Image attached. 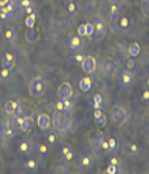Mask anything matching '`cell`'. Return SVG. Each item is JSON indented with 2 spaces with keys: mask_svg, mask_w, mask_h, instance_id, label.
<instances>
[{
  "mask_svg": "<svg viewBox=\"0 0 149 174\" xmlns=\"http://www.w3.org/2000/svg\"><path fill=\"white\" fill-rule=\"evenodd\" d=\"M94 122H95V125H96V127L98 128H103V127H106L107 126V122H108V119H107V116L103 114L100 118H98V119H95L94 120Z\"/></svg>",
  "mask_w": 149,
  "mask_h": 174,
  "instance_id": "obj_26",
  "label": "cell"
},
{
  "mask_svg": "<svg viewBox=\"0 0 149 174\" xmlns=\"http://www.w3.org/2000/svg\"><path fill=\"white\" fill-rule=\"evenodd\" d=\"M11 126L9 125V122H7V121H5V122H2V125H1V128H2L3 131H6L8 128H10Z\"/></svg>",
  "mask_w": 149,
  "mask_h": 174,
  "instance_id": "obj_52",
  "label": "cell"
},
{
  "mask_svg": "<svg viewBox=\"0 0 149 174\" xmlns=\"http://www.w3.org/2000/svg\"><path fill=\"white\" fill-rule=\"evenodd\" d=\"M93 108H94V109H102V108H103V103L93 102Z\"/></svg>",
  "mask_w": 149,
  "mask_h": 174,
  "instance_id": "obj_53",
  "label": "cell"
},
{
  "mask_svg": "<svg viewBox=\"0 0 149 174\" xmlns=\"http://www.w3.org/2000/svg\"><path fill=\"white\" fill-rule=\"evenodd\" d=\"M67 11L70 14H74L75 11H76V6H75V3H73V2L67 3Z\"/></svg>",
  "mask_w": 149,
  "mask_h": 174,
  "instance_id": "obj_44",
  "label": "cell"
},
{
  "mask_svg": "<svg viewBox=\"0 0 149 174\" xmlns=\"http://www.w3.org/2000/svg\"><path fill=\"white\" fill-rule=\"evenodd\" d=\"M25 166L27 168L28 171H31V172H36L38 168V162L34 159H28L25 163Z\"/></svg>",
  "mask_w": 149,
  "mask_h": 174,
  "instance_id": "obj_19",
  "label": "cell"
},
{
  "mask_svg": "<svg viewBox=\"0 0 149 174\" xmlns=\"http://www.w3.org/2000/svg\"><path fill=\"white\" fill-rule=\"evenodd\" d=\"M120 11V6L117 2H112L110 5V14L111 15H118Z\"/></svg>",
  "mask_w": 149,
  "mask_h": 174,
  "instance_id": "obj_33",
  "label": "cell"
},
{
  "mask_svg": "<svg viewBox=\"0 0 149 174\" xmlns=\"http://www.w3.org/2000/svg\"><path fill=\"white\" fill-rule=\"evenodd\" d=\"M128 146H129V151H130L131 154L138 155V154L140 153V145L138 144L137 140H131Z\"/></svg>",
  "mask_w": 149,
  "mask_h": 174,
  "instance_id": "obj_22",
  "label": "cell"
},
{
  "mask_svg": "<svg viewBox=\"0 0 149 174\" xmlns=\"http://www.w3.org/2000/svg\"><path fill=\"white\" fill-rule=\"evenodd\" d=\"M35 23H36V15H35V13L30 14V15H27V17L25 19V25L28 28H34Z\"/></svg>",
  "mask_w": 149,
  "mask_h": 174,
  "instance_id": "obj_24",
  "label": "cell"
},
{
  "mask_svg": "<svg viewBox=\"0 0 149 174\" xmlns=\"http://www.w3.org/2000/svg\"><path fill=\"white\" fill-rule=\"evenodd\" d=\"M141 13L145 17L149 18V3L148 2H143L141 5Z\"/></svg>",
  "mask_w": 149,
  "mask_h": 174,
  "instance_id": "obj_37",
  "label": "cell"
},
{
  "mask_svg": "<svg viewBox=\"0 0 149 174\" xmlns=\"http://www.w3.org/2000/svg\"><path fill=\"white\" fill-rule=\"evenodd\" d=\"M117 70V62H115L113 59H107L103 63V72L106 73L107 75H111L113 74Z\"/></svg>",
  "mask_w": 149,
  "mask_h": 174,
  "instance_id": "obj_11",
  "label": "cell"
},
{
  "mask_svg": "<svg viewBox=\"0 0 149 174\" xmlns=\"http://www.w3.org/2000/svg\"><path fill=\"white\" fill-rule=\"evenodd\" d=\"M1 170H2V161L0 159V172H1Z\"/></svg>",
  "mask_w": 149,
  "mask_h": 174,
  "instance_id": "obj_54",
  "label": "cell"
},
{
  "mask_svg": "<svg viewBox=\"0 0 149 174\" xmlns=\"http://www.w3.org/2000/svg\"><path fill=\"white\" fill-rule=\"evenodd\" d=\"M118 166L117 165H113V164H109L108 168H107V173L108 174H115L117 171H118Z\"/></svg>",
  "mask_w": 149,
  "mask_h": 174,
  "instance_id": "obj_40",
  "label": "cell"
},
{
  "mask_svg": "<svg viewBox=\"0 0 149 174\" xmlns=\"http://www.w3.org/2000/svg\"><path fill=\"white\" fill-rule=\"evenodd\" d=\"M78 34L80 36H87V29H85V24H82V25L79 26L78 28Z\"/></svg>",
  "mask_w": 149,
  "mask_h": 174,
  "instance_id": "obj_42",
  "label": "cell"
},
{
  "mask_svg": "<svg viewBox=\"0 0 149 174\" xmlns=\"http://www.w3.org/2000/svg\"><path fill=\"white\" fill-rule=\"evenodd\" d=\"M15 1H16V0H9L10 3H15Z\"/></svg>",
  "mask_w": 149,
  "mask_h": 174,
  "instance_id": "obj_56",
  "label": "cell"
},
{
  "mask_svg": "<svg viewBox=\"0 0 149 174\" xmlns=\"http://www.w3.org/2000/svg\"><path fill=\"white\" fill-rule=\"evenodd\" d=\"M19 128L22 129L24 133H28V131L30 130L31 128V118L29 116H25V121H24V124L22 126H19Z\"/></svg>",
  "mask_w": 149,
  "mask_h": 174,
  "instance_id": "obj_23",
  "label": "cell"
},
{
  "mask_svg": "<svg viewBox=\"0 0 149 174\" xmlns=\"http://www.w3.org/2000/svg\"><path fill=\"white\" fill-rule=\"evenodd\" d=\"M93 102H98V103H103V97L101 94H95L93 98Z\"/></svg>",
  "mask_w": 149,
  "mask_h": 174,
  "instance_id": "obj_49",
  "label": "cell"
},
{
  "mask_svg": "<svg viewBox=\"0 0 149 174\" xmlns=\"http://www.w3.org/2000/svg\"><path fill=\"white\" fill-rule=\"evenodd\" d=\"M45 92V84L39 77L35 78L29 84V93L35 98H39Z\"/></svg>",
  "mask_w": 149,
  "mask_h": 174,
  "instance_id": "obj_4",
  "label": "cell"
},
{
  "mask_svg": "<svg viewBox=\"0 0 149 174\" xmlns=\"http://www.w3.org/2000/svg\"><path fill=\"white\" fill-rule=\"evenodd\" d=\"M45 138H46V142L50 145H54V144L57 143V135L54 133V131H48L45 135Z\"/></svg>",
  "mask_w": 149,
  "mask_h": 174,
  "instance_id": "obj_25",
  "label": "cell"
},
{
  "mask_svg": "<svg viewBox=\"0 0 149 174\" xmlns=\"http://www.w3.org/2000/svg\"><path fill=\"white\" fill-rule=\"evenodd\" d=\"M0 75L2 77L3 79L9 78L10 75V68H1V71H0Z\"/></svg>",
  "mask_w": 149,
  "mask_h": 174,
  "instance_id": "obj_41",
  "label": "cell"
},
{
  "mask_svg": "<svg viewBox=\"0 0 149 174\" xmlns=\"http://www.w3.org/2000/svg\"><path fill=\"white\" fill-rule=\"evenodd\" d=\"M82 44V39L78 36H73V37L70 39V47H71L73 51H76L80 48Z\"/></svg>",
  "mask_w": 149,
  "mask_h": 174,
  "instance_id": "obj_20",
  "label": "cell"
},
{
  "mask_svg": "<svg viewBox=\"0 0 149 174\" xmlns=\"http://www.w3.org/2000/svg\"><path fill=\"white\" fill-rule=\"evenodd\" d=\"M5 37L8 42H11V40L15 39L16 37V31L13 29V28H9V29H7L6 33H5Z\"/></svg>",
  "mask_w": 149,
  "mask_h": 174,
  "instance_id": "obj_27",
  "label": "cell"
},
{
  "mask_svg": "<svg viewBox=\"0 0 149 174\" xmlns=\"http://www.w3.org/2000/svg\"><path fill=\"white\" fill-rule=\"evenodd\" d=\"M141 99L143 101H149V89H145L141 93Z\"/></svg>",
  "mask_w": 149,
  "mask_h": 174,
  "instance_id": "obj_46",
  "label": "cell"
},
{
  "mask_svg": "<svg viewBox=\"0 0 149 174\" xmlns=\"http://www.w3.org/2000/svg\"><path fill=\"white\" fill-rule=\"evenodd\" d=\"M80 164H81L82 168H90L93 166L94 164V160L93 157L89 154H85V155L81 156V160H80Z\"/></svg>",
  "mask_w": 149,
  "mask_h": 174,
  "instance_id": "obj_15",
  "label": "cell"
},
{
  "mask_svg": "<svg viewBox=\"0 0 149 174\" xmlns=\"http://www.w3.org/2000/svg\"><path fill=\"white\" fill-rule=\"evenodd\" d=\"M1 8H2V7H1V6H0V11H1Z\"/></svg>",
  "mask_w": 149,
  "mask_h": 174,
  "instance_id": "obj_59",
  "label": "cell"
},
{
  "mask_svg": "<svg viewBox=\"0 0 149 174\" xmlns=\"http://www.w3.org/2000/svg\"><path fill=\"white\" fill-rule=\"evenodd\" d=\"M58 97L61 99L65 100V99H71L72 96H73V88H72V84L70 82H63L61 85H59L58 90Z\"/></svg>",
  "mask_w": 149,
  "mask_h": 174,
  "instance_id": "obj_6",
  "label": "cell"
},
{
  "mask_svg": "<svg viewBox=\"0 0 149 174\" xmlns=\"http://www.w3.org/2000/svg\"><path fill=\"white\" fill-rule=\"evenodd\" d=\"M61 154L64 157V160H66L67 162H71L72 160L74 159V151L72 149V147L70 146H64L61 151Z\"/></svg>",
  "mask_w": 149,
  "mask_h": 174,
  "instance_id": "obj_16",
  "label": "cell"
},
{
  "mask_svg": "<svg viewBox=\"0 0 149 174\" xmlns=\"http://www.w3.org/2000/svg\"><path fill=\"white\" fill-rule=\"evenodd\" d=\"M135 79L134 72L130 71V70H124L120 73V77H119V83L121 84V87L127 88L129 85L132 84Z\"/></svg>",
  "mask_w": 149,
  "mask_h": 174,
  "instance_id": "obj_8",
  "label": "cell"
},
{
  "mask_svg": "<svg viewBox=\"0 0 149 174\" xmlns=\"http://www.w3.org/2000/svg\"><path fill=\"white\" fill-rule=\"evenodd\" d=\"M102 115H103L102 109H94V111H93V117H94V119L100 118V117H101Z\"/></svg>",
  "mask_w": 149,
  "mask_h": 174,
  "instance_id": "obj_47",
  "label": "cell"
},
{
  "mask_svg": "<svg viewBox=\"0 0 149 174\" xmlns=\"http://www.w3.org/2000/svg\"><path fill=\"white\" fill-rule=\"evenodd\" d=\"M85 29H87V36L91 37L94 33V26H93V24H92V22H87V24H85Z\"/></svg>",
  "mask_w": 149,
  "mask_h": 174,
  "instance_id": "obj_32",
  "label": "cell"
},
{
  "mask_svg": "<svg viewBox=\"0 0 149 174\" xmlns=\"http://www.w3.org/2000/svg\"><path fill=\"white\" fill-rule=\"evenodd\" d=\"M82 70H83L87 74H91L95 71L96 68V61L93 56H85L83 62L81 63Z\"/></svg>",
  "mask_w": 149,
  "mask_h": 174,
  "instance_id": "obj_7",
  "label": "cell"
},
{
  "mask_svg": "<svg viewBox=\"0 0 149 174\" xmlns=\"http://www.w3.org/2000/svg\"><path fill=\"white\" fill-rule=\"evenodd\" d=\"M19 151H20L22 154H25V155H29L31 153L30 144L28 143L27 140H22V142L19 143Z\"/></svg>",
  "mask_w": 149,
  "mask_h": 174,
  "instance_id": "obj_18",
  "label": "cell"
},
{
  "mask_svg": "<svg viewBox=\"0 0 149 174\" xmlns=\"http://www.w3.org/2000/svg\"><path fill=\"white\" fill-rule=\"evenodd\" d=\"M15 54L11 53V52H6L3 57L1 59V66L2 68H8L11 70L14 68V65H15Z\"/></svg>",
  "mask_w": 149,
  "mask_h": 174,
  "instance_id": "obj_10",
  "label": "cell"
},
{
  "mask_svg": "<svg viewBox=\"0 0 149 174\" xmlns=\"http://www.w3.org/2000/svg\"><path fill=\"white\" fill-rule=\"evenodd\" d=\"M92 85H93V79L91 78V77H84L79 82V87H80L81 91H83V92L90 91Z\"/></svg>",
  "mask_w": 149,
  "mask_h": 174,
  "instance_id": "obj_13",
  "label": "cell"
},
{
  "mask_svg": "<svg viewBox=\"0 0 149 174\" xmlns=\"http://www.w3.org/2000/svg\"><path fill=\"white\" fill-rule=\"evenodd\" d=\"M100 147H102V149H104V151H110L108 139H104V138H103L102 143H101V146H100Z\"/></svg>",
  "mask_w": 149,
  "mask_h": 174,
  "instance_id": "obj_48",
  "label": "cell"
},
{
  "mask_svg": "<svg viewBox=\"0 0 149 174\" xmlns=\"http://www.w3.org/2000/svg\"><path fill=\"white\" fill-rule=\"evenodd\" d=\"M108 142H109L110 151H112V152L117 151V148H118V142H117V139H115V137H110L108 139Z\"/></svg>",
  "mask_w": 149,
  "mask_h": 174,
  "instance_id": "obj_29",
  "label": "cell"
},
{
  "mask_svg": "<svg viewBox=\"0 0 149 174\" xmlns=\"http://www.w3.org/2000/svg\"><path fill=\"white\" fill-rule=\"evenodd\" d=\"M16 134H17V131H16V127H14V126H11L10 128H8L6 131H3V135L7 136V137L16 136Z\"/></svg>",
  "mask_w": 149,
  "mask_h": 174,
  "instance_id": "obj_35",
  "label": "cell"
},
{
  "mask_svg": "<svg viewBox=\"0 0 149 174\" xmlns=\"http://www.w3.org/2000/svg\"><path fill=\"white\" fill-rule=\"evenodd\" d=\"M11 15H13V14L8 11V9L6 8V6L1 8V11H0V19H2V20H7V19L9 18Z\"/></svg>",
  "mask_w": 149,
  "mask_h": 174,
  "instance_id": "obj_31",
  "label": "cell"
},
{
  "mask_svg": "<svg viewBox=\"0 0 149 174\" xmlns=\"http://www.w3.org/2000/svg\"><path fill=\"white\" fill-rule=\"evenodd\" d=\"M109 164H113V165H117L119 166L120 165V160L118 159V156H111L110 159H109Z\"/></svg>",
  "mask_w": 149,
  "mask_h": 174,
  "instance_id": "obj_43",
  "label": "cell"
},
{
  "mask_svg": "<svg viewBox=\"0 0 149 174\" xmlns=\"http://www.w3.org/2000/svg\"><path fill=\"white\" fill-rule=\"evenodd\" d=\"M119 17L118 15H111L110 17V22H109V28L110 31L113 33V34H121L122 33V27L120 26V23H119Z\"/></svg>",
  "mask_w": 149,
  "mask_h": 174,
  "instance_id": "obj_9",
  "label": "cell"
},
{
  "mask_svg": "<svg viewBox=\"0 0 149 174\" xmlns=\"http://www.w3.org/2000/svg\"><path fill=\"white\" fill-rule=\"evenodd\" d=\"M24 13H25L26 15H30V14L34 13V5H31V6L27 7V8L24 10Z\"/></svg>",
  "mask_w": 149,
  "mask_h": 174,
  "instance_id": "obj_50",
  "label": "cell"
},
{
  "mask_svg": "<svg viewBox=\"0 0 149 174\" xmlns=\"http://www.w3.org/2000/svg\"><path fill=\"white\" fill-rule=\"evenodd\" d=\"M37 125H38V127L41 128V129H43V130L48 129L50 125V117L47 115L46 112L41 114L37 118Z\"/></svg>",
  "mask_w": 149,
  "mask_h": 174,
  "instance_id": "obj_12",
  "label": "cell"
},
{
  "mask_svg": "<svg viewBox=\"0 0 149 174\" xmlns=\"http://www.w3.org/2000/svg\"><path fill=\"white\" fill-rule=\"evenodd\" d=\"M0 42H1V39H0Z\"/></svg>",
  "mask_w": 149,
  "mask_h": 174,
  "instance_id": "obj_60",
  "label": "cell"
},
{
  "mask_svg": "<svg viewBox=\"0 0 149 174\" xmlns=\"http://www.w3.org/2000/svg\"><path fill=\"white\" fill-rule=\"evenodd\" d=\"M128 52H129V54H130L131 56H134L135 57V56H137L140 53V45L137 43V42L130 44L129 47H128Z\"/></svg>",
  "mask_w": 149,
  "mask_h": 174,
  "instance_id": "obj_21",
  "label": "cell"
},
{
  "mask_svg": "<svg viewBox=\"0 0 149 174\" xmlns=\"http://www.w3.org/2000/svg\"><path fill=\"white\" fill-rule=\"evenodd\" d=\"M6 8L8 9V11L9 13H11L13 14L14 13V9H15V3H10V2H8L6 5Z\"/></svg>",
  "mask_w": 149,
  "mask_h": 174,
  "instance_id": "obj_51",
  "label": "cell"
},
{
  "mask_svg": "<svg viewBox=\"0 0 149 174\" xmlns=\"http://www.w3.org/2000/svg\"><path fill=\"white\" fill-rule=\"evenodd\" d=\"M147 84H148V87H149V78H148V80H147Z\"/></svg>",
  "mask_w": 149,
  "mask_h": 174,
  "instance_id": "obj_57",
  "label": "cell"
},
{
  "mask_svg": "<svg viewBox=\"0 0 149 174\" xmlns=\"http://www.w3.org/2000/svg\"><path fill=\"white\" fill-rule=\"evenodd\" d=\"M55 108L57 110H64V100L58 98L55 100Z\"/></svg>",
  "mask_w": 149,
  "mask_h": 174,
  "instance_id": "obj_39",
  "label": "cell"
},
{
  "mask_svg": "<svg viewBox=\"0 0 149 174\" xmlns=\"http://www.w3.org/2000/svg\"><path fill=\"white\" fill-rule=\"evenodd\" d=\"M146 2H148V3H149V0H146Z\"/></svg>",
  "mask_w": 149,
  "mask_h": 174,
  "instance_id": "obj_58",
  "label": "cell"
},
{
  "mask_svg": "<svg viewBox=\"0 0 149 174\" xmlns=\"http://www.w3.org/2000/svg\"><path fill=\"white\" fill-rule=\"evenodd\" d=\"M5 110H6L7 114H14L15 111L22 110V109H20V105H19L18 101L9 100V101H7L6 105H5Z\"/></svg>",
  "mask_w": 149,
  "mask_h": 174,
  "instance_id": "obj_14",
  "label": "cell"
},
{
  "mask_svg": "<svg viewBox=\"0 0 149 174\" xmlns=\"http://www.w3.org/2000/svg\"><path fill=\"white\" fill-rule=\"evenodd\" d=\"M119 23H120V26L122 27V29H127L130 26V22H129V18L126 17V16H122L119 18Z\"/></svg>",
  "mask_w": 149,
  "mask_h": 174,
  "instance_id": "obj_28",
  "label": "cell"
},
{
  "mask_svg": "<svg viewBox=\"0 0 149 174\" xmlns=\"http://www.w3.org/2000/svg\"><path fill=\"white\" fill-rule=\"evenodd\" d=\"M33 5V1L31 0H20V3H19V7H20V10L24 11V10L27 8V7L31 6Z\"/></svg>",
  "mask_w": 149,
  "mask_h": 174,
  "instance_id": "obj_34",
  "label": "cell"
},
{
  "mask_svg": "<svg viewBox=\"0 0 149 174\" xmlns=\"http://www.w3.org/2000/svg\"><path fill=\"white\" fill-rule=\"evenodd\" d=\"M36 151H37L38 154H42V155H45L48 153V147L45 144H37V147H36Z\"/></svg>",
  "mask_w": 149,
  "mask_h": 174,
  "instance_id": "obj_30",
  "label": "cell"
},
{
  "mask_svg": "<svg viewBox=\"0 0 149 174\" xmlns=\"http://www.w3.org/2000/svg\"><path fill=\"white\" fill-rule=\"evenodd\" d=\"M74 107V102L70 99H65L64 100V110L65 111H70L72 108Z\"/></svg>",
  "mask_w": 149,
  "mask_h": 174,
  "instance_id": "obj_38",
  "label": "cell"
},
{
  "mask_svg": "<svg viewBox=\"0 0 149 174\" xmlns=\"http://www.w3.org/2000/svg\"><path fill=\"white\" fill-rule=\"evenodd\" d=\"M87 139H89V144L94 148L101 146V143L103 140V134L98 129H93L91 130L87 135Z\"/></svg>",
  "mask_w": 149,
  "mask_h": 174,
  "instance_id": "obj_5",
  "label": "cell"
},
{
  "mask_svg": "<svg viewBox=\"0 0 149 174\" xmlns=\"http://www.w3.org/2000/svg\"><path fill=\"white\" fill-rule=\"evenodd\" d=\"M2 135H3V130H2V128L0 127V137L2 136Z\"/></svg>",
  "mask_w": 149,
  "mask_h": 174,
  "instance_id": "obj_55",
  "label": "cell"
},
{
  "mask_svg": "<svg viewBox=\"0 0 149 174\" xmlns=\"http://www.w3.org/2000/svg\"><path fill=\"white\" fill-rule=\"evenodd\" d=\"M110 119H111L112 124L115 125L117 127H121L128 120V111L124 107L115 105L111 108Z\"/></svg>",
  "mask_w": 149,
  "mask_h": 174,
  "instance_id": "obj_2",
  "label": "cell"
},
{
  "mask_svg": "<svg viewBox=\"0 0 149 174\" xmlns=\"http://www.w3.org/2000/svg\"><path fill=\"white\" fill-rule=\"evenodd\" d=\"M52 122H53V126L55 129L63 133L71 127V116H70L68 111L56 109L53 112V116H52Z\"/></svg>",
  "mask_w": 149,
  "mask_h": 174,
  "instance_id": "obj_1",
  "label": "cell"
},
{
  "mask_svg": "<svg viewBox=\"0 0 149 174\" xmlns=\"http://www.w3.org/2000/svg\"><path fill=\"white\" fill-rule=\"evenodd\" d=\"M74 59L78 63H82L83 62V60L85 59V55H84L83 53H78V54H75Z\"/></svg>",
  "mask_w": 149,
  "mask_h": 174,
  "instance_id": "obj_45",
  "label": "cell"
},
{
  "mask_svg": "<svg viewBox=\"0 0 149 174\" xmlns=\"http://www.w3.org/2000/svg\"><path fill=\"white\" fill-rule=\"evenodd\" d=\"M92 24L94 26V33L90 38L92 40H94V42L102 40L103 38L106 37L107 31H108V27H107L104 19L102 17H100V16H96V17H94L92 19Z\"/></svg>",
  "mask_w": 149,
  "mask_h": 174,
  "instance_id": "obj_3",
  "label": "cell"
},
{
  "mask_svg": "<svg viewBox=\"0 0 149 174\" xmlns=\"http://www.w3.org/2000/svg\"><path fill=\"white\" fill-rule=\"evenodd\" d=\"M135 66H136V62H135L134 59H128L127 62H126V68L127 70H130V71H134Z\"/></svg>",
  "mask_w": 149,
  "mask_h": 174,
  "instance_id": "obj_36",
  "label": "cell"
},
{
  "mask_svg": "<svg viewBox=\"0 0 149 174\" xmlns=\"http://www.w3.org/2000/svg\"><path fill=\"white\" fill-rule=\"evenodd\" d=\"M25 38L28 43H35L38 38V31H35L34 28H29L25 34Z\"/></svg>",
  "mask_w": 149,
  "mask_h": 174,
  "instance_id": "obj_17",
  "label": "cell"
}]
</instances>
